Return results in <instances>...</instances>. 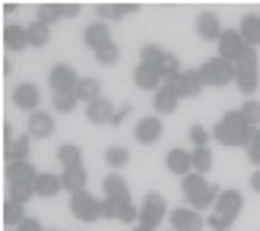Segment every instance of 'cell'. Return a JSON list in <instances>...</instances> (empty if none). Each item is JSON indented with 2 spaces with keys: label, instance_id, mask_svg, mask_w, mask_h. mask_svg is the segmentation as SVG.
Returning a JSON list of instances; mask_svg holds the SVG:
<instances>
[{
  "label": "cell",
  "instance_id": "7dc6e473",
  "mask_svg": "<svg viewBox=\"0 0 260 231\" xmlns=\"http://www.w3.org/2000/svg\"><path fill=\"white\" fill-rule=\"evenodd\" d=\"M251 190H257V194H260V168L251 174Z\"/></svg>",
  "mask_w": 260,
  "mask_h": 231
},
{
  "label": "cell",
  "instance_id": "f1b7e54d",
  "mask_svg": "<svg viewBox=\"0 0 260 231\" xmlns=\"http://www.w3.org/2000/svg\"><path fill=\"white\" fill-rule=\"evenodd\" d=\"M57 162H60V171L63 168H80L83 165V149L73 146V143H63V146H57Z\"/></svg>",
  "mask_w": 260,
  "mask_h": 231
},
{
  "label": "cell",
  "instance_id": "603a6c76",
  "mask_svg": "<svg viewBox=\"0 0 260 231\" xmlns=\"http://www.w3.org/2000/svg\"><path fill=\"white\" fill-rule=\"evenodd\" d=\"M60 190H63L60 174H51V171H42V174H38V181H35V197L51 200V197H57Z\"/></svg>",
  "mask_w": 260,
  "mask_h": 231
},
{
  "label": "cell",
  "instance_id": "4dcf8cb0",
  "mask_svg": "<svg viewBox=\"0 0 260 231\" xmlns=\"http://www.w3.org/2000/svg\"><path fill=\"white\" fill-rule=\"evenodd\" d=\"M29 149H32V136H16L7 146V162H29Z\"/></svg>",
  "mask_w": 260,
  "mask_h": 231
},
{
  "label": "cell",
  "instance_id": "d6986e66",
  "mask_svg": "<svg viewBox=\"0 0 260 231\" xmlns=\"http://www.w3.org/2000/svg\"><path fill=\"white\" fill-rule=\"evenodd\" d=\"M102 190H105V197H108V200L130 203V187H127V181H124V177H121L118 171L105 174V181H102Z\"/></svg>",
  "mask_w": 260,
  "mask_h": 231
},
{
  "label": "cell",
  "instance_id": "277c9868",
  "mask_svg": "<svg viewBox=\"0 0 260 231\" xmlns=\"http://www.w3.org/2000/svg\"><path fill=\"white\" fill-rule=\"evenodd\" d=\"M165 219H168V206H165L162 194H146V197H143V206H140V225H146V228H159Z\"/></svg>",
  "mask_w": 260,
  "mask_h": 231
},
{
  "label": "cell",
  "instance_id": "44dd1931",
  "mask_svg": "<svg viewBox=\"0 0 260 231\" xmlns=\"http://www.w3.org/2000/svg\"><path fill=\"white\" fill-rule=\"evenodd\" d=\"M210 187H213V184L206 181L203 174H197V171H190L187 177H181V194H184V200H187V203H193L197 197H203Z\"/></svg>",
  "mask_w": 260,
  "mask_h": 231
},
{
  "label": "cell",
  "instance_id": "9a60e30c",
  "mask_svg": "<svg viewBox=\"0 0 260 231\" xmlns=\"http://www.w3.org/2000/svg\"><path fill=\"white\" fill-rule=\"evenodd\" d=\"M178 101H181L178 89H175L172 83H162V89L152 95V108H155V114H175Z\"/></svg>",
  "mask_w": 260,
  "mask_h": 231
},
{
  "label": "cell",
  "instance_id": "5bb4252c",
  "mask_svg": "<svg viewBox=\"0 0 260 231\" xmlns=\"http://www.w3.org/2000/svg\"><path fill=\"white\" fill-rule=\"evenodd\" d=\"M137 143H143V146H152L155 139L162 136V118L159 114H149V118H140L137 121Z\"/></svg>",
  "mask_w": 260,
  "mask_h": 231
},
{
  "label": "cell",
  "instance_id": "e575fe53",
  "mask_svg": "<svg viewBox=\"0 0 260 231\" xmlns=\"http://www.w3.org/2000/svg\"><path fill=\"white\" fill-rule=\"evenodd\" d=\"M127 162H130V149L127 146H108L105 149V165H111L114 171H121Z\"/></svg>",
  "mask_w": 260,
  "mask_h": 231
},
{
  "label": "cell",
  "instance_id": "7bdbcfd3",
  "mask_svg": "<svg viewBox=\"0 0 260 231\" xmlns=\"http://www.w3.org/2000/svg\"><path fill=\"white\" fill-rule=\"evenodd\" d=\"M32 197H35L32 187H10V200H13V203H22V206H25Z\"/></svg>",
  "mask_w": 260,
  "mask_h": 231
},
{
  "label": "cell",
  "instance_id": "83f0119b",
  "mask_svg": "<svg viewBox=\"0 0 260 231\" xmlns=\"http://www.w3.org/2000/svg\"><path fill=\"white\" fill-rule=\"evenodd\" d=\"M60 181H63V190H70V197L83 194V190H86V168H83V165H80V168H63Z\"/></svg>",
  "mask_w": 260,
  "mask_h": 231
},
{
  "label": "cell",
  "instance_id": "e0dca14e",
  "mask_svg": "<svg viewBox=\"0 0 260 231\" xmlns=\"http://www.w3.org/2000/svg\"><path fill=\"white\" fill-rule=\"evenodd\" d=\"M162 73L155 70V67H146V63H137V70H134V86L137 89H149V92H159L162 89Z\"/></svg>",
  "mask_w": 260,
  "mask_h": 231
},
{
  "label": "cell",
  "instance_id": "ac0fdd59",
  "mask_svg": "<svg viewBox=\"0 0 260 231\" xmlns=\"http://www.w3.org/2000/svg\"><path fill=\"white\" fill-rule=\"evenodd\" d=\"M80 13V4H38V19L45 25L57 22L60 16H76Z\"/></svg>",
  "mask_w": 260,
  "mask_h": 231
},
{
  "label": "cell",
  "instance_id": "d4e9b609",
  "mask_svg": "<svg viewBox=\"0 0 260 231\" xmlns=\"http://www.w3.org/2000/svg\"><path fill=\"white\" fill-rule=\"evenodd\" d=\"M4 45L10 48V51H25L29 48V29L25 25H4Z\"/></svg>",
  "mask_w": 260,
  "mask_h": 231
},
{
  "label": "cell",
  "instance_id": "d6a6232c",
  "mask_svg": "<svg viewBox=\"0 0 260 231\" xmlns=\"http://www.w3.org/2000/svg\"><path fill=\"white\" fill-rule=\"evenodd\" d=\"M130 10H134V4H99V7H95V13L102 16V22L121 19V16H127Z\"/></svg>",
  "mask_w": 260,
  "mask_h": 231
},
{
  "label": "cell",
  "instance_id": "816d5d0a",
  "mask_svg": "<svg viewBox=\"0 0 260 231\" xmlns=\"http://www.w3.org/2000/svg\"><path fill=\"white\" fill-rule=\"evenodd\" d=\"M168 231H175V228H168Z\"/></svg>",
  "mask_w": 260,
  "mask_h": 231
},
{
  "label": "cell",
  "instance_id": "836d02e7",
  "mask_svg": "<svg viewBox=\"0 0 260 231\" xmlns=\"http://www.w3.org/2000/svg\"><path fill=\"white\" fill-rule=\"evenodd\" d=\"M165 54H168V51H162L159 45H143V48H140V63H146V67H155V70H159L162 60H165Z\"/></svg>",
  "mask_w": 260,
  "mask_h": 231
},
{
  "label": "cell",
  "instance_id": "ab89813d",
  "mask_svg": "<svg viewBox=\"0 0 260 231\" xmlns=\"http://www.w3.org/2000/svg\"><path fill=\"white\" fill-rule=\"evenodd\" d=\"M159 73H162V80H175V76H181L184 70H181V60H178L175 54H165L162 67H159Z\"/></svg>",
  "mask_w": 260,
  "mask_h": 231
},
{
  "label": "cell",
  "instance_id": "2e32d148",
  "mask_svg": "<svg viewBox=\"0 0 260 231\" xmlns=\"http://www.w3.org/2000/svg\"><path fill=\"white\" fill-rule=\"evenodd\" d=\"M83 42H86V48H92V54H95V51H102L105 45H111L108 22H92V25H86V29H83Z\"/></svg>",
  "mask_w": 260,
  "mask_h": 231
},
{
  "label": "cell",
  "instance_id": "4fadbf2b",
  "mask_svg": "<svg viewBox=\"0 0 260 231\" xmlns=\"http://www.w3.org/2000/svg\"><path fill=\"white\" fill-rule=\"evenodd\" d=\"M165 168L172 174H178V177H187L193 171V152H187V149H168L165 152Z\"/></svg>",
  "mask_w": 260,
  "mask_h": 231
},
{
  "label": "cell",
  "instance_id": "681fc988",
  "mask_svg": "<svg viewBox=\"0 0 260 231\" xmlns=\"http://www.w3.org/2000/svg\"><path fill=\"white\" fill-rule=\"evenodd\" d=\"M134 231H155V228H146V225H137Z\"/></svg>",
  "mask_w": 260,
  "mask_h": 231
},
{
  "label": "cell",
  "instance_id": "3957f363",
  "mask_svg": "<svg viewBox=\"0 0 260 231\" xmlns=\"http://www.w3.org/2000/svg\"><path fill=\"white\" fill-rule=\"evenodd\" d=\"M197 73H200L203 86H210V89H222V86H229V83H235V63L222 60L219 54L210 57L206 63H200Z\"/></svg>",
  "mask_w": 260,
  "mask_h": 231
},
{
  "label": "cell",
  "instance_id": "f546056e",
  "mask_svg": "<svg viewBox=\"0 0 260 231\" xmlns=\"http://www.w3.org/2000/svg\"><path fill=\"white\" fill-rule=\"evenodd\" d=\"M76 98L86 101V105H92L95 98H102V83L95 80V76H83L80 86H76Z\"/></svg>",
  "mask_w": 260,
  "mask_h": 231
},
{
  "label": "cell",
  "instance_id": "6da1fadb",
  "mask_svg": "<svg viewBox=\"0 0 260 231\" xmlns=\"http://www.w3.org/2000/svg\"><path fill=\"white\" fill-rule=\"evenodd\" d=\"M251 130L254 127H248V121L241 118V111H225L213 127V139L219 146H244Z\"/></svg>",
  "mask_w": 260,
  "mask_h": 231
},
{
  "label": "cell",
  "instance_id": "d590c367",
  "mask_svg": "<svg viewBox=\"0 0 260 231\" xmlns=\"http://www.w3.org/2000/svg\"><path fill=\"white\" fill-rule=\"evenodd\" d=\"M210 168H213V149L210 146H206V149H193V171L206 177Z\"/></svg>",
  "mask_w": 260,
  "mask_h": 231
},
{
  "label": "cell",
  "instance_id": "f35d334b",
  "mask_svg": "<svg viewBox=\"0 0 260 231\" xmlns=\"http://www.w3.org/2000/svg\"><path fill=\"white\" fill-rule=\"evenodd\" d=\"M238 111H241V118L248 121V127H260V101L257 98H248Z\"/></svg>",
  "mask_w": 260,
  "mask_h": 231
},
{
  "label": "cell",
  "instance_id": "cb8c5ba5",
  "mask_svg": "<svg viewBox=\"0 0 260 231\" xmlns=\"http://www.w3.org/2000/svg\"><path fill=\"white\" fill-rule=\"evenodd\" d=\"M197 32H200V38H206V42H219L225 29L219 25L216 13H200V16H197Z\"/></svg>",
  "mask_w": 260,
  "mask_h": 231
},
{
  "label": "cell",
  "instance_id": "8fae6325",
  "mask_svg": "<svg viewBox=\"0 0 260 231\" xmlns=\"http://www.w3.org/2000/svg\"><path fill=\"white\" fill-rule=\"evenodd\" d=\"M241 209H244V197H241V190H219V200H216V206H213L216 215H225V219H238Z\"/></svg>",
  "mask_w": 260,
  "mask_h": 231
},
{
  "label": "cell",
  "instance_id": "30bf717a",
  "mask_svg": "<svg viewBox=\"0 0 260 231\" xmlns=\"http://www.w3.org/2000/svg\"><path fill=\"white\" fill-rule=\"evenodd\" d=\"M13 105H16L19 111H25V114L42 111V92H38V86H32V83H19L16 89H13Z\"/></svg>",
  "mask_w": 260,
  "mask_h": 231
},
{
  "label": "cell",
  "instance_id": "7a4b0ae2",
  "mask_svg": "<svg viewBox=\"0 0 260 231\" xmlns=\"http://www.w3.org/2000/svg\"><path fill=\"white\" fill-rule=\"evenodd\" d=\"M260 57H257V48H244L241 60L235 63V89L241 95H254L260 89Z\"/></svg>",
  "mask_w": 260,
  "mask_h": 231
},
{
  "label": "cell",
  "instance_id": "484cf974",
  "mask_svg": "<svg viewBox=\"0 0 260 231\" xmlns=\"http://www.w3.org/2000/svg\"><path fill=\"white\" fill-rule=\"evenodd\" d=\"M238 32H241V38H244L248 48H260V16H257V13H248V16L241 19Z\"/></svg>",
  "mask_w": 260,
  "mask_h": 231
},
{
  "label": "cell",
  "instance_id": "ffe728a7",
  "mask_svg": "<svg viewBox=\"0 0 260 231\" xmlns=\"http://www.w3.org/2000/svg\"><path fill=\"white\" fill-rule=\"evenodd\" d=\"M51 133H54V114H48V111L29 114V136L32 139H48Z\"/></svg>",
  "mask_w": 260,
  "mask_h": 231
},
{
  "label": "cell",
  "instance_id": "9c48e42d",
  "mask_svg": "<svg viewBox=\"0 0 260 231\" xmlns=\"http://www.w3.org/2000/svg\"><path fill=\"white\" fill-rule=\"evenodd\" d=\"M216 45H219V57L229 60V63H238V60H241V54H244V48H248L238 29H225V32H222V38H219Z\"/></svg>",
  "mask_w": 260,
  "mask_h": 231
},
{
  "label": "cell",
  "instance_id": "ee69618b",
  "mask_svg": "<svg viewBox=\"0 0 260 231\" xmlns=\"http://www.w3.org/2000/svg\"><path fill=\"white\" fill-rule=\"evenodd\" d=\"M260 149V127H254L251 136H248V143H244V152H257Z\"/></svg>",
  "mask_w": 260,
  "mask_h": 231
},
{
  "label": "cell",
  "instance_id": "52a82bcc",
  "mask_svg": "<svg viewBox=\"0 0 260 231\" xmlns=\"http://www.w3.org/2000/svg\"><path fill=\"white\" fill-rule=\"evenodd\" d=\"M168 225H172L175 231H203L206 219L197 209H190V206H175L172 212H168Z\"/></svg>",
  "mask_w": 260,
  "mask_h": 231
},
{
  "label": "cell",
  "instance_id": "f907efd6",
  "mask_svg": "<svg viewBox=\"0 0 260 231\" xmlns=\"http://www.w3.org/2000/svg\"><path fill=\"white\" fill-rule=\"evenodd\" d=\"M45 231H57V228H45Z\"/></svg>",
  "mask_w": 260,
  "mask_h": 231
},
{
  "label": "cell",
  "instance_id": "bcb514c9",
  "mask_svg": "<svg viewBox=\"0 0 260 231\" xmlns=\"http://www.w3.org/2000/svg\"><path fill=\"white\" fill-rule=\"evenodd\" d=\"M127 114H130V105H124L118 114H114V121H111V124H114V127H118V124H124V118H127Z\"/></svg>",
  "mask_w": 260,
  "mask_h": 231
},
{
  "label": "cell",
  "instance_id": "c3c4849f",
  "mask_svg": "<svg viewBox=\"0 0 260 231\" xmlns=\"http://www.w3.org/2000/svg\"><path fill=\"white\" fill-rule=\"evenodd\" d=\"M248 159H251V165H260V149L257 152H248Z\"/></svg>",
  "mask_w": 260,
  "mask_h": 231
},
{
  "label": "cell",
  "instance_id": "ba28073f",
  "mask_svg": "<svg viewBox=\"0 0 260 231\" xmlns=\"http://www.w3.org/2000/svg\"><path fill=\"white\" fill-rule=\"evenodd\" d=\"M38 171L32 162H7V184L10 187H32L35 190Z\"/></svg>",
  "mask_w": 260,
  "mask_h": 231
},
{
  "label": "cell",
  "instance_id": "b9f144b4",
  "mask_svg": "<svg viewBox=\"0 0 260 231\" xmlns=\"http://www.w3.org/2000/svg\"><path fill=\"white\" fill-rule=\"evenodd\" d=\"M121 206L124 203H118V200H102V219H114V222H121Z\"/></svg>",
  "mask_w": 260,
  "mask_h": 231
},
{
  "label": "cell",
  "instance_id": "5b68a950",
  "mask_svg": "<svg viewBox=\"0 0 260 231\" xmlns=\"http://www.w3.org/2000/svg\"><path fill=\"white\" fill-rule=\"evenodd\" d=\"M70 212H73L80 222H99V219H102V200H95L89 190H83V194H73V197H70Z\"/></svg>",
  "mask_w": 260,
  "mask_h": 231
},
{
  "label": "cell",
  "instance_id": "7402d4cb",
  "mask_svg": "<svg viewBox=\"0 0 260 231\" xmlns=\"http://www.w3.org/2000/svg\"><path fill=\"white\" fill-rule=\"evenodd\" d=\"M114 105L108 98H95L92 105H86V118H89V124H111L114 121Z\"/></svg>",
  "mask_w": 260,
  "mask_h": 231
},
{
  "label": "cell",
  "instance_id": "8d00e7d4",
  "mask_svg": "<svg viewBox=\"0 0 260 231\" xmlns=\"http://www.w3.org/2000/svg\"><path fill=\"white\" fill-rule=\"evenodd\" d=\"M95 60L102 63V67H114V63L121 60V48H118V42H111V45H105L102 51H95Z\"/></svg>",
  "mask_w": 260,
  "mask_h": 231
},
{
  "label": "cell",
  "instance_id": "8992f818",
  "mask_svg": "<svg viewBox=\"0 0 260 231\" xmlns=\"http://www.w3.org/2000/svg\"><path fill=\"white\" fill-rule=\"evenodd\" d=\"M80 80H83V76L76 73L70 63H54V67H51V73H48V86L54 89V95H57V92H76Z\"/></svg>",
  "mask_w": 260,
  "mask_h": 231
},
{
  "label": "cell",
  "instance_id": "74e56055",
  "mask_svg": "<svg viewBox=\"0 0 260 231\" xmlns=\"http://www.w3.org/2000/svg\"><path fill=\"white\" fill-rule=\"evenodd\" d=\"M76 105H80L76 92H57V95H54V111H57V114H70Z\"/></svg>",
  "mask_w": 260,
  "mask_h": 231
},
{
  "label": "cell",
  "instance_id": "f6af8a7d",
  "mask_svg": "<svg viewBox=\"0 0 260 231\" xmlns=\"http://www.w3.org/2000/svg\"><path fill=\"white\" fill-rule=\"evenodd\" d=\"M16 231H45V228H42V222H38V219H32V215H29V219H25Z\"/></svg>",
  "mask_w": 260,
  "mask_h": 231
},
{
  "label": "cell",
  "instance_id": "60d3db41",
  "mask_svg": "<svg viewBox=\"0 0 260 231\" xmlns=\"http://www.w3.org/2000/svg\"><path fill=\"white\" fill-rule=\"evenodd\" d=\"M187 136H190V143H193V149H206V146H210V136H213V133L206 130V127H200V124H193Z\"/></svg>",
  "mask_w": 260,
  "mask_h": 231
},
{
  "label": "cell",
  "instance_id": "7c38bea8",
  "mask_svg": "<svg viewBox=\"0 0 260 231\" xmlns=\"http://www.w3.org/2000/svg\"><path fill=\"white\" fill-rule=\"evenodd\" d=\"M165 83H172V86L178 89L181 98H197V95L203 92V80H200L197 70H184L181 76H175V80H165Z\"/></svg>",
  "mask_w": 260,
  "mask_h": 231
},
{
  "label": "cell",
  "instance_id": "4316f807",
  "mask_svg": "<svg viewBox=\"0 0 260 231\" xmlns=\"http://www.w3.org/2000/svg\"><path fill=\"white\" fill-rule=\"evenodd\" d=\"M0 219H4V225H7V231H16L29 215H25V206L22 203H13V200H7L4 203V212H0Z\"/></svg>",
  "mask_w": 260,
  "mask_h": 231
},
{
  "label": "cell",
  "instance_id": "1f68e13d",
  "mask_svg": "<svg viewBox=\"0 0 260 231\" xmlns=\"http://www.w3.org/2000/svg\"><path fill=\"white\" fill-rule=\"evenodd\" d=\"M29 29V48H45L51 42V25H45L42 19H35L32 25H25Z\"/></svg>",
  "mask_w": 260,
  "mask_h": 231
}]
</instances>
